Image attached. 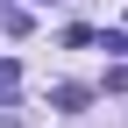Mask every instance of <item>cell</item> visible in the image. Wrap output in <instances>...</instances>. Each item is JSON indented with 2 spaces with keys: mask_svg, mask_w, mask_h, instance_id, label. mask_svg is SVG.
Returning <instances> with one entry per match:
<instances>
[{
  "mask_svg": "<svg viewBox=\"0 0 128 128\" xmlns=\"http://www.w3.org/2000/svg\"><path fill=\"white\" fill-rule=\"evenodd\" d=\"M14 86H22V71H14V64H0V100H7Z\"/></svg>",
  "mask_w": 128,
  "mask_h": 128,
  "instance_id": "3",
  "label": "cell"
},
{
  "mask_svg": "<svg viewBox=\"0 0 128 128\" xmlns=\"http://www.w3.org/2000/svg\"><path fill=\"white\" fill-rule=\"evenodd\" d=\"M0 128H22V121H14V114H7V107H0Z\"/></svg>",
  "mask_w": 128,
  "mask_h": 128,
  "instance_id": "4",
  "label": "cell"
},
{
  "mask_svg": "<svg viewBox=\"0 0 128 128\" xmlns=\"http://www.w3.org/2000/svg\"><path fill=\"white\" fill-rule=\"evenodd\" d=\"M0 28H7V36H28L36 14H28V7H0Z\"/></svg>",
  "mask_w": 128,
  "mask_h": 128,
  "instance_id": "2",
  "label": "cell"
},
{
  "mask_svg": "<svg viewBox=\"0 0 128 128\" xmlns=\"http://www.w3.org/2000/svg\"><path fill=\"white\" fill-rule=\"evenodd\" d=\"M86 100H92L86 86H57V92H50V107H57V114H86Z\"/></svg>",
  "mask_w": 128,
  "mask_h": 128,
  "instance_id": "1",
  "label": "cell"
},
{
  "mask_svg": "<svg viewBox=\"0 0 128 128\" xmlns=\"http://www.w3.org/2000/svg\"><path fill=\"white\" fill-rule=\"evenodd\" d=\"M43 7H50V0H43Z\"/></svg>",
  "mask_w": 128,
  "mask_h": 128,
  "instance_id": "5",
  "label": "cell"
}]
</instances>
